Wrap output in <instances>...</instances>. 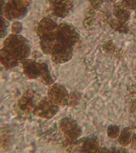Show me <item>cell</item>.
<instances>
[{
    "label": "cell",
    "mask_w": 136,
    "mask_h": 153,
    "mask_svg": "<svg viewBox=\"0 0 136 153\" xmlns=\"http://www.w3.org/2000/svg\"><path fill=\"white\" fill-rule=\"evenodd\" d=\"M57 25L51 19L45 18L39 24L37 33L40 37V46L44 53H51L53 46L57 43L56 31Z\"/></svg>",
    "instance_id": "obj_1"
},
{
    "label": "cell",
    "mask_w": 136,
    "mask_h": 153,
    "mask_svg": "<svg viewBox=\"0 0 136 153\" xmlns=\"http://www.w3.org/2000/svg\"><path fill=\"white\" fill-rule=\"evenodd\" d=\"M23 71L26 76L30 79H40L44 85L51 86L53 84L54 80L50 73L48 65L45 63H38L30 59L21 61Z\"/></svg>",
    "instance_id": "obj_2"
},
{
    "label": "cell",
    "mask_w": 136,
    "mask_h": 153,
    "mask_svg": "<svg viewBox=\"0 0 136 153\" xmlns=\"http://www.w3.org/2000/svg\"><path fill=\"white\" fill-rule=\"evenodd\" d=\"M18 61L27 59L30 55L31 46L27 40L17 34H12L7 38L4 47Z\"/></svg>",
    "instance_id": "obj_3"
},
{
    "label": "cell",
    "mask_w": 136,
    "mask_h": 153,
    "mask_svg": "<svg viewBox=\"0 0 136 153\" xmlns=\"http://www.w3.org/2000/svg\"><path fill=\"white\" fill-rule=\"evenodd\" d=\"M59 128L63 135L64 144H72L81 135L80 129L74 120L65 117L59 123Z\"/></svg>",
    "instance_id": "obj_4"
},
{
    "label": "cell",
    "mask_w": 136,
    "mask_h": 153,
    "mask_svg": "<svg viewBox=\"0 0 136 153\" xmlns=\"http://www.w3.org/2000/svg\"><path fill=\"white\" fill-rule=\"evenodd\" d=\"M30 3V0H10L4 8L5 16L10 20L24 17L27 13Z\"/></svg>",
    "instance_id": "obj_5"
},
{
    "label": "cell",
    "mask_w": 136,
    "mask_h": 153,
    "mask_svg": "<svg viewBox=\"0 0 136 153\" xmlns=\"http://www.w3.org/2000/svg\"><path fill=\"white\" fill-rule=\"evenodd\" d=\"M78 34L74 27L65 24L58 26L56 31L57 43L73 46L78 42Z\"/></svg>",
    "instance_id": "obj_6"
},
{
    "label": "cell",
    "mask_w": 136,
    "mask_h": 153,
    "mask_svg": "<svg viewBox=\"0 0 136 153\" xmlns=\"http://www.w3.org/2000/svg\"><path fill=\"white\" fill-rule=\"evenodd\" d=\"M49 99L57 106H65L69 103V97L65 87L59 83H55L48 90Z\"/></svg>",
    "instance_id": "obj_7"
},
{
    "label": "cell",
    "mask_w": 136,
    "mask_h": 153,
    "mask_svg": "<svg viewBox=\"0 0 136 153\" xmlns=\"http://www.w3.org/2000/svg\"><path fill=\"white\" fill-rule=\"evenodd\" d=\"M73 46L57 43L53 48L52 59L56 63H64L71 59L72 56Z\"/></svg>",
    "instance_id": "obj_8"
},
{
    "label": "cell",
    "mask_w": 136,
    "mask_h": 153,
    "mask_svg": "<svg viewBox=\"0 0 136 153\" xmlns=\"http://www.w3.org/2000/svg\"><path fill=\"white\" fill-rule=\"evenodd\" d=\"M58 111V106L49 100L39 101L33 113L40 118L49 120L55 116Z\"/></svg>",
    "instance_id": "obj_9"
},
{
    "label": "cell",
    "mask_w": 136,
    "mask_h": 153,
    "mask_svg": "<svg viewBox=\"0 0 136 153\" xmlns=\"http://www.w3.org/2000/svg\"><path fill=\"white\" fill-rule=\"evenodd\" d=\"M38 96L33 91L25 92L18 102L20 110L25 113L33 112L38 102Z\"/></svg>",
    "instance_id": "obj_10"
},
{
    "label": "cell",
    "mask_w": 136,
    "mask_h": 153,
    "mask_svg": "<svg viewBox=\"0 0 136 153\" xmlns=\"http://www.w3.org/2000/svg\"><path fill=\"white\" fill-rule=\"evenodd\" d=\"M71 0H51V8L57 16L63 18L72 7Z\"/></svg>",
    "instance_id": "obj_11"
},
{
    "label": "cell",
    "mask_w": 136,
    "mask_h": 153,
    "mask_svg": "<svg viewBox=\"0 0 136 153\" xmlns=\"http://www.w3.org/2000/svg\"><path fill=\"white\" fill-rule=\"evenodd\" d=\"M0 63L7 69L16 67L18 61L7 50L3 48L0 50Z\"/></svg>",
    "instance_id": "obj_12"
},
{
    "label": "cell",
    "mask_w": 136,
    "mask_h": 153,
    "mask_svg": "<svg viewBox=\"0 0 136 153\" xmlns=\"http://www.w3.org/2000/svg\"><path fill=\"white\" fill-rule=\"evenodd\" d=\"M114 14L117 18L124 21L128 20L130 18L129 13L124 9V6L120 3H118L115 5Z\"/></svg>",
    "instance_id": "obj_13"
},
{
    "label": "cell",
    "mask_w": 136,
    "mask_h": 153,
    "mask_svg": "<svg viewBox=\"0 0 136 153\" xmlns=\"http://www.w3.org/2000/svg\"><path fill=\"white\" fill-rule=\"evenodd\" d=\"M9 25V22L0 15V38H3L6 36Z\"/></svg>",
    "instance_id": "obj_14"
},
{
    "label": "cell",
    "mask_w": 136,
    "mask_h": 153,
    "mask_svg": "<svg viewBox=\"0 0 136 153\" xmlns=\"http://www.w3.org/2000/svg\"><path fill=\"white\" fill-rule=\"evenodd\" d=\"M122 4L127 8L134 9L136 7V0H124Z\"/></svg>",
    "instance_id": "obj_15"
},
{
    "label": "cell",
    "mask_w": 136,
    "mask_h": 153,
    "mask_svg": "<svg viewBox=\"0 0 136 153\" xmlns=\"http://www.w3.org/2000/svg\"><path fill=\"white\" fill-rule=\"evenodd\" d=\"M21 25L18 22H14L13 24L12 31L15 33H18L21 31Z\"/></svg>",
    "instance_id": "obj_16"
},
{
    "label": "cell",
    "mask_w": 136,
    "mask_h": 153,
    "mask_svg": "<svg viewBox=\"0 0 136 153\" xmlns=\"http://www.w3.org/2000/svg\"><path fill=\"white\" fill-rule=\"evenodd\" d=\"M92 6L95 9H98L102 4V0H90Z\"/></svg>",
    "instance_id": "obj_17"
},
{
    "label": "cell",
    "mask_w": 136,
    "mask_h": 153,
    "mask_svg": "<svg viewBox=\"0 0 136 153\" xmlns=\"http://www.w3.org/2000/svg\"><path fill=\"white\" fill-rule=\"evenodd\" d=\"M4 3H5V0H0V15L2 14V13L3 12L2 7Z\"/></svg>",
    "instance_id": "obj_18"
}]
</instances>
